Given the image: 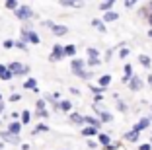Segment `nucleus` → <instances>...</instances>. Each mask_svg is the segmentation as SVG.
<instances>
[{
    "label": "nucleus",
    "instance_id": "nucleus-1",
    "mask_svg": "<svg viewBox=\"0 0 152 150\" xmlns=\"http://www.w3.org/2000/svg\"><path fill=\"white\" fill-rule=\"evenodd\" d=\"M72 72H74L76 76H80V78H84V80H90L92 78V72H86L84 70V62L82 61H78V59H76V61H72Z\"/></svg>",
    "mask_w": 152,
    "mask_h": 150
},
{
    "label": "nucleus",
    "instance_id": "nucleus-2",
    "mask_svg": "<svg viewBox=\"0 0 152 150\" xmlns=\"http://www.w3.org/2000/svg\"><path fill=\"white\" fill-rule=\"evenodd\" d=\"M8 70L12 72V74H26L29 68H27V66H23V64H20V62H12V64L8 66Z\"/></svg>",
    "mask_w": 152,
    "mask_h": 150
},
{
    "label": "nucleus",
    "instance_id": "nucleus-3",
    "mask_svg": "<svg viewBox=\"0 0 152 150\" xmlns=\"http://www.w3.org/2000/svg\"><path fill=\"white\" fill-rule=\"evenodd\" d=\"M16 16H18L20 20H29V18L33 16V14H31V10L27 8V6H22V8L16 10Z\"/></svg>",
    "mask_w": 152,
    "mask_h": 150
},
{
    "label": "nucleus",
    "instance_id": "nucleus-4",
    "mask_svg": "<svg viewBox=\"0 0 152 150\" xmlns=\"http://www.w3.org/2000/svg\"><path fill=\"white\" fill-rule=\"evenodd\" d=\"M64 57V49L61 47V45H55L53 47V53H51V61H61V59Z\"/></svg>",
    "mask_w": 152,
    "mask_h": 150
},
{
    "label": "nucleus",
    "instance_id": "nucleus-5",
    "mask_svg": "<svg viewBox=\"0 0 152 150\" xmlns=\"http://www.w3.org/2000/svg\"><path fill=\"white\" fill-rule=\"evenodd\" d=\"M2 138H4L6 142H10V144H18L20 142V137H16V135H12V132H8V131L2 132Z\"/></svg>",
    "mask_w": 152,
    "mask_h": 150
},
{
    "label": "nucleus",
    "instance_id": "nucleus-6",
    "mask_svg": "<svg viewBox=\"0 0 152 150\" xmlns=\"http://www.w3.org/2000/svg\"><path fill=\"white\" fill-rule=\"evenodd\" d=\"M146 127H150V119H140V123H137V125H134V129H133V131L140 132V131H144Z\"/></svg>",
    "mask_w": 152,
    "mask_h": 150
},
{
    "label": "nucleus",
    "instance_id": "nucleus-7",
    "mask_svg": "<svg viewBox=\"0 0 152 150\" xmlns=\"http://www.w3.org/2000/svg\"><path fill=\"white\" fill-rule=\"evenodd\" d=\"M20 129H22V123H10V127H8V132H12V135L20 137Z\"/></svg>",
    "mask_w": 152,
    "mask_h": 150
},
{
    "label": "nucleus",
    "instance_id": "nucleus-8",
    "mask_svg": "<svg viewBox=\"0 0 152 150\" xmlns=\"http://www.w3.org/2000/svg\"><path fill=\"white\" fill-rule=\"evenodd\" d=\"M129 86H131V90H134V92H137V90H140V88H142V82H140V80L137 78V76H134V78H131Z\"/></svg>",
    "mask_w": 152,
    "mask_h": 150
},
{
    "label": "nucleus",
    "instance_id": "nucleus-9",
    "mask_svg": "<svg viewBox=\"0 0 152 150\" xmlns=\"http://www.w3.org/2000/svg\"><path fill=\"white\" fill-rule=\"evenodd\" d=\"M84 123H88L90 127H96V129H98L99 125H102V121L96 119V117H84Z\"/></svg>",
    "mask_w": 152,
    "mask_h": 150
},
{
    "label": "nucleus",
    "instance_id": "nucleus-10",
    "mask_svg": "<svg viewBox=\"0 0 152 150\" xmlns=\"http://www.w3.org/2000/svg\"><path fill=\"white\" fill-rule=\"evenodd\" d=\"M117 18H119V14H117V12H107V14H103L102 22H115Z\"/></svg>",
    "mask_w": 152,
    "mask_h": 150
},
{
    "label": "nucleus",
    "instance_id": "nucleus-11",
    "mask_svg": "<svg viewBox=\"0 0 152 150\" xmlns=\"http://www.w3.org/2000/svg\"><path fill=\"white\" fill-rule=\"evenodd\" d=\"M92 26H94L98 31H102V33H103V31H107V29H105V23H103L102 20H92Z\"/></svg>",
    "mask_w": 152,
    "mask_h": 150
},
{
    "label": "nucleus",
    "instance_id": "nucleus-12",
    "mask_svg": "<svg viewBox=\"0 0 152 150\" xmlns=\"http://www.w3.org/2000/svg\"><path fill=\"white\" fill-rule=\"evenodd\" d=\"M66 27H64V26H53V33H55V35H66Z\"/></svg>",
    "mask_w": 152,
    "mask_h": 150
},
{
    "label": "nucleus",
    "instance_id": "nucleus-13",
    "mask_svg": "<svg viewBox=\"0 0 152 150\" xmlns=\"http://www.w3.org/2000/svg\"><path fill=\"white\" fill-rule=\"evenodd\" d=\"M70 121H72V123H76V125H82V123H84V117L78 115V113H70Z\"/></svg>",
    "mask_w": 152,
    "mask_h": 150
},
{
    "label": "nucleus",
    "instance_id": "nucleus-14",
    "mask_svg": "<svg viewBox=\"0 0 152 150\" xmlns=\"http://www.w3.org/2000/svg\"><path fill=\"white\" fill-rule=\"evenodd\" d=\"M109 82H111V76H109V74L102 76V78H99V88H105V86H109Z\"/></svg>",
    "mask_w": 152,
    "mask_h": 150
},
{
    "label": "nucleus",
    "instance_id": "nucleus-15",
    "mask_svg": "<svg viewBox=\"0 0 152 150\" xmlns=\"http://www.w3.org/2000/svg\"><path fill=\"white\" fill-rule=\"evenodd\" d=\"M139 135H140V132L131 131V132H127V135H125V138H127V140H131V142H134V140H139Z\"/></svg>",
    "mask_w": 152,
    "mask_h": 150
},
{
    "label": "nucleus",
    "instance_id": "nucleus-16",
    "mask_svg": "<svg viewBox=\"0 0 152 150\" xmlns=\"http://www.w3.org/2000/svg\"><path fill=\"white\" fill-rule=\"evenodd\" d=\"M96 132H98V129H96V127H86L84 131H82V135H84V137H94Z\"/></svg>",
    "mask_w": 152,
    "mask_h": 150
},
{
    "label": "nucleus",
    "instance_id": "nucleus-17",
    "mask_svg": "<svg viewBox=\"0 0 152 150\" xmlns=\"http://www.w3.org/2000/svg\"><path fill=\"white\" fill-rule=\"evenodd\" d=\"M23 88H26V90H29V88H31V90H37V84H35V80H33V78L26 80V82H23Z\"/></svg>",
    "mask_w": 152,
    "mask_h": 150
},
{
    "label": "nucleus",
    "instance_id": "nucleus-18",
    "mask_svg": "<svg viewBox=\"0 0 152 150\" xmlns=\"http://www.w3.org/2000/svg\"><path fill=\"white\" fill-rule=\"evenodd\" d=\"M58 109H61V111H70V109H72V105H70V102L63 100V102L58 103Z\"/></svg>",
    "mask_w": 152,
    "mask_h": 150
},
{
    "label": "nucleus",
    "instance_id": "nucleus-19",
    "mask_svg": "<svg viewBox=\"0 0 152 150\" xmlns=\"http://www.w3.org/2000/svg\"><path fill=\"white\" fill-rule=\"evenodd\" d=\"M111 6H113V0H109V2H102V4H99V10H103V12H111Z\"/></svg>",
    "mask_w": 152,
    "mask_h": 150
},
{
    "label": "nucleus",
    "instance_id": "nucleus-20",
    "mask_svg": "<svg viewBox=\"0 0 152 150\" xmlns=\"http://www.w3.org/2000/svg\"><path fill=\"white\" fill-rule=\"evenodd\" d=\"M139 61H140V64H142V66H150V59H148L146 55H140Z\"/></svg>",
    "mask_w": 152,
    "mask_h": 150
},
{
    "label": "nucleus",
    "instance_id": "nucleus-21",
    "mask_svg": "<svg viewBox=\"0 0 152 150\" xmlns=\"http://www.w3.org/2000/svg\"><path fill=\"white\" fill-rule=\"evenodd\" d=\"M74 45H68V47H64V55H66V57H72V55H74Z\"/></svg>",
    "mask_w": 152,
    "mask_h": 150
},
{
    "label": "nucleus",
    "instance_id": "nucleus-22",
    "mask_svg": "<svg viewBox=\"0 0 152 150\" xmlns=\"http://www.w3.org/2000/svg\"><path fill=\"white\" fill-rule=\"evenodd\" d=\"M99 142H102V144L103 146H109V137H107V135H99Z\"/></svg>",
    "mask_w": 152,
    "mask_h": 150
},
{
    "label": "nucleus",
    "instance_id": "nucleus-23",
    "mask_svg": "<svg viewBox=\"0 0 152 150\" xmlns=\"http://www.w3.org/2000/svg\"><path fill=\"white\" fill-rule=\"evenodd\" d=\"M6 8L8 10H18V2H16V0H10V2H6Z\"/></svg>",
    "mask_w": 152,
    "mask_h": 150
},
{
    "label": "nucleus",
    "instance_id": "nucleus-24",
    "mask_svg": "<svg viewBox=\"0 0 152 150\" xmlns=\"http://www.w3.org/2000/svg\"><path fill=\"white\" fill-rule=\"evenodd\" d=\"M99 115H102V121H105V123L113 119V117H111V113H107V111H102V113H99Z\"/></svg>",
    "mask_w": 152,
    "mask_h": 150
},
{
    "label": "nucleus",
    "instance_id": "nucleus-25",
    "mask_svg": "<svg viewBox=\"0 0 152 150\" xmlns=\"http://www.w3.org/2000/svg\"><path fill=\"white\" fill-rule=\"evenodd\" d=\"M29 119H31L29 111H23V113H22V123H29Z\"/></svg>",
    "mask_w": 152,
    "mask_h": 150
},
{
    "label": "nucleus",
    "instance_id": "nucleus-26",
    "mask_svg": "<svg viewBox=\"0 0 152 150\" xmlns=\"http://www.w3.org/2000/svg\"><path fill=\"white\" fill-rule=\"evenodd\" d=\"M88 57H90V59H98V51L90 47V49H88Z\"/></svg>",
    "mask_w": 152,
    "mask_h": 150
},
{
    "label": "nucleus",
    "instance_id": "nucleus-27",
    "mask_svg": "<svg viewBox=\"0 0 152 150\" xmlns=\"http://www.w3.org/2000/svg\"><path fill=\"white\" fill-rule=\"evenodd\" d=\"M14 45H16V47H18V49H22V51H27V45L23 43V41H16V43H14Z\"/></svg>",
    "mask_w": 152,
    "mask_h": 150
},
{
    "label": "nucleus",
    "instance_id": "nucleus-28",
    "mask_svg": "<svg viewBox=\"0 0 152 150\" xmlns=\"http://www.w3.org/2000/svg\"><path fill=\"white\" fill-rule=\"evenodd\" d=\"M99 62H102L99 59H88V64H90V66H98Z\"/></svg>",
    "mask_w": 152,
    "mask_h": 150
},
{
    "label": "nucleus",
    "instance_id": "nucleus-29",
    "mask_svg": "<svg viewBox=\"0 0 152 150\" xmlns=\"http://www.w3.org/2000/svg\"><path fill=\"white\" fill-rule=\"evenodd\" d=\"M12 76H14V74H12V72H10V70H6V72H4V74L0 76V78H2V80H10V78H12Z\"/></svg>",
    "mask_w": 152,
    "mask_h": 150
},
{
    "label": "nucleus",
    "instance_id": "nucleus-30",
    "mask_svg": "<svg viewBox=\"0 0 152 150\" xmlns=\"http://www.w3.org/2000/svg\"><path fill=\"white\" fill-rule=\"evenodd\" d=\"M12 47H14V41L12 39H6L4 41V49H12Z\"/></svg>",
    "mask_w": 152,
    "mask_h": 150
},
{
    "label": "nucleus",
    "instance_id": "nucleus-31",
    "mask_svg": "<svg viewBox=\"0 0 152 150\" xmlns=\"http://www.w3.org/2000/svg\"><path fill=\"white\" fill-rule=\"evenodd\" d=\"M37 117H45V119H47V111H45V109H39V111H37Z\"/></svg>",
    "mask_w": 152,
    "mask_h": 150
},
{
    "label": "nucleus",
    "instance_id": "nucleus-32",
    "mask_svg": "<svg viewBox=\"0 0 152 150\" xmlns=\"http://www.w3.org/2000/svg\"><path fill=\"white\" fill-rule=\"evenodd\" d=\"M119 55H121V59H125L127 55H129V49H121V53H119Z\"/></svg>",
    "mask_w": 152,
    "mask_h": 150
},
{
    "label": "nucleus",
    "instance_id": "nucleus-33",
    "mask_svg": "<svg viewBox=\"0 0 152 150\" xmlns=\"http://www.w3.org/2000/svg\"><path fill=\"white\" fill-rule=\"evenodd\" d=\"M139 150H152V146H150V144H140Z\"/></svg>",
    "mask_w": 152,
    "mask_h": 150
},
{
    "label": "nucleus",
    "instance_id": "nucleus-34",
    "mask_svg": "<svg viewBox=\"0 0 152 150\" xmlns=\"http://www.w3.org/2000/svg\"><path fill=\"white\" fill-rule=\"evenodd\" d=\"M39 131H47V125H39V127L35 129V132H39Z\"/></svg>",
    "mask_w": 152,
    "mask_h": 150
},
{
    "label": "nucleus",
    "instance_id": "nucleus-35",
    "mask_svg": "<svg viewBox=\"0 0 152 150\" xmlns=\"http://www.w3.org/2000/svg\"><path fill=\"white\" fill-rule=\"evenodd\" d=\"M117 109H119V111H127V105H125V103H119V105H117Z\"/></svg>",
    "mask_w": 152,
    "mask_h": 150
},
{
    "label": "nucleus",
    "instance_id": "nucleus-36",
    "mask_svg": "<svg viewBox=\"0 0 152 150\" xmlns=\"http://www.w3.org/2000/svg\"><path fill=\"white\" fill-rule=\"evenodd\" d=\"M10 100H12V102H18V100H20V94H12V97H10Z\"/></svg>",
    "mask_w": 152,
    "mask_h": 150
},
{
    "label": "nucleus",
    "instance_id": "nucleus-37",
    "mask_svg": "<svg viewBox=\"0 0 152 150\" xmlns=\"http://www.w3.org/2000/svg\"><path fill=\"white\" fill-rule=\"evenodd\" d=\"M37 107H39V109H43V107H45V102H43V100H39V102H37Z\"/></svg>",
    "mask_w": 152,
    "mask_h": 150
},
{
    "label": "nucleus",
    "instance_id": "nucleus-38",
    "mask_svg": "<svg viewBox=\"0 0 152 150\" xmlns=\"http://www.w3.org/2000/svg\"><path fill=\"white\" fill-rule=\"evenodd\" d=\"M6 70H8V68H6V66H2V64H0V76L4 74V72H6Z\"/></svg>",
    "mask_w": 152,
    "mask_h": 150
},
{
    "label": "nucleus",
    "instance_id": "nucleus-39",
    "mask_svg": "<svg viewBox=\"0 0 152 150\" xmlns=\"http://www.w3.org/2000/svg\"><path fill=\"white\" fill-rule=\"evenodd\" d=\"M2 111H4V103L0 102V113H2Z\"/></svg>",
    "mask_w": 152,
    "mask_h": 150
},
{
    "label": "nucleus",
    "instance_id": "nucleus-40",
    "mask_svg": "<svg viewBox=\"0 0 152 150\" xmlns=\"http://www.w3.org/2000/svg\"><path fill=\"white\" fill-rule=\"evenodd\" d=\"M148 84H150V86H152V76H150V78H148Z\"/></svg>",
    "mask_w": 152,
    "mask_h": 150
},
{
    "label": "nucleus",
    "instance_id": "nucleus-41",
    "mask_svg": "<svg viewBox=\"0 0 152 150\" xmlns=\"http://www.w3.org/2000/svg\"><path fill=\"white\" fill-rule=\"evenodd\" d=\"M148 37H152V29H150V31H148Z\"/></svg>",
    "mask_w": 152,
    "mask_h": 150
},
{
    "label": "nucleus",
    "instance_id": "nucleus-42",
    "mask_svg": "<svg viewBox=\"0 0 152 150\" xmlns=\"http://www.w3.org/2000/svg\"><path fill=\"white\" fill-rule=\"evenodd\" d=\"M148 22H150V23H152V14H150V18H148Z\"/></svg>",
    "mask_w": 152,
    "mask_h": 150
},
{
    "label": "nucleus",
    "instance_id": "nucleus-43",
    "mask_svg": "<svg viewBox=\"0 0 152 150\" xmlns=\"http://www.w3.org/2000/svg\"><path fill=\"white\" fill-rule=\"evenodd\" d=\"M0 148H2V142H0Z\"/></svg>",
    "mask_w": 152,
    "mask_h": 150
},
{
    "label": "nucleus",
    "instance_id": "nucleus-44",
    "mask_svg": "<svg viewBox=\"0 0 152 150\" xmlns=\"http://www.w3.org/2000/svg\"><path fill=\"white\" fill-rule=\"evenodd\" d=\"M0 100H2V96H0Z\"/></svg>",
    "mask_w": 152,
    "mask_h": 150
}]
</instances>
